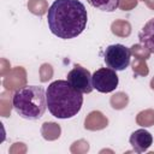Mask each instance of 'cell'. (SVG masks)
<instances>
[{"instance_id":"obj_1","label":"cell","mask_w":154,"mask_h":154,"mask_svg":"<svg viewBox=\"0 0 154 154\" xmlns=\"http://www.w3.org/2000/svg\"><path fill=\"white\" fill-rule=\"evenodd\" d=\"M88 22V12L79 0H54L47 12L51 32L59 38L70 40L81 35Z\"/></svg>"},{"instance_id":"obj_2","label":"cell","mask_w":154,"mask_h":154,"mask_svg":"<svg viewBox=\"0 0 154 154\" xmlns=\"http://www.w3.org/2000/svg\"><path fill=\"white\" fill-rule=\"evenodd\" d=\"M46 99L49 113L59 119L75 117L83 105L82 93L75 89L67 79L52 82L46 90Z\"/></svg>"},{"instance_id":"obj_3","label":"cell","mask_w":154,"mask_h":154,"mask_svg":"<svg viewBox=\"0 0 154 154\" xmlns=\"http://www.w3.org/2000/svg\"><path fill=\"white\" fill-rule=\"evenodd\" d=\"M12 105L22 118L28 120L40 119L47 108L46 91L40 85H25L13 94Z\"/></svg>"},{"instance_id":"obj_4","label":"cell","mask_w":154,"mask_h":154,"mask_svg":"<svg viewBox=\"0 0 154 154\" xmlns=\"http://www.w3.org/2000/svg\"><path fill=\"white\" fill-rule=\"evenodd\" d=\"M131 49L124 45L114 43L106 47L103 52V60L107 67L116 71H123L130 65Z\"/></svg>"},{"instance_id":"obj_5","label":"cell","mask_w":154,"mask_h":154,"mask_svg":"<svg viewBox=\"0 0 154 154\" xmlns=\"http://www.w3.org/2000/svg\"><path fill=\"white\" fill-rule=\"evenodd\" d=\"M119 78L116 70L111 67H101L93 75V87L99 93H111L118 87Z\"/></svg>"},{"instance_id":"obj_6","label":"cell","mask_w":154,"mask_h":154,"mask_svg":"<svg viewBox=\"0 0 154 154\" xmlns=\"http://www.w3.org/2000/svg\"><path fill=\"white\" fill-rule=\"evenodd\" d=\"M69 83L81 91L82 94H89L93 91V75L85 67L81 65H75L73 69L67 73Z\"/></svg>"},{"instance_id":"obj_7","label":"cell","mask_w":154,"mask_h":154,"mask_svg":"<svg viewBox=\"0 0 154 154\" xmlns=\"http://www.w3.org/2000/svg\"><path fill=\"white\" fill-rule=\"evenodd\" d=\"M129 142L136 153H143L153 144V136L146 129H137L130 135Z\"/></svg>"},{"instance_id":"obj_8","label":"cell","mask_w":154,"mask_h":154,"mask_svg":"<svg viewBox=\"0 0 154 154\" xmlns=\"http://www.w3.org/2000/svg\"><path fill=\"white\" fill-rule=\"evenodd\" d=\"M140 43L150 53H154V18H150L138 32Z\"/></svg>"},{"instance_id":"obj_9","label":"cell","mask_w":154,"mask_h":154,"mask_svg":"<svg viewBox=\"0 0 154 154\" xmlns=\"http://www.w3.org/2000/svg\"><path fill=\"white\" fill-rule=\"evenodd\" d=\"M89 5L102 12H113L119 7L120 0H87Z\"/></svg>"}]
</instances>
